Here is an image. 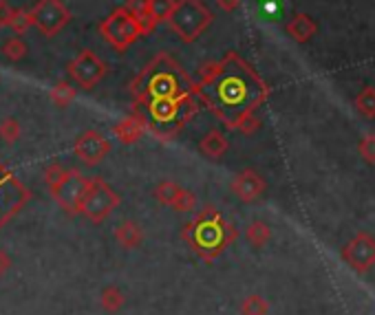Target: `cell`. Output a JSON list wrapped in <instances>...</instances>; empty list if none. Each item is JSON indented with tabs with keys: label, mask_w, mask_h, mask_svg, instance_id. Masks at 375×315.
<instances>
[{
	"label": "cell",
	"mask_w": 375,
	"mask_h": 315,
	"mask_svg": "<svg viewBox=\"0 0 375 315\" xmlns=\"http://www.w3.org/2000/svg\"><path fill=\"white\" fill-rule=\"evenodd\" d=\"M197 78L199 102L212 110L225 128L243 135H252L261 128V117L256 113L267 102L269 88L237 53L230 51L217 62H205Z\"/></svg>",
	"instance_id": "1"
},
{
	"label": "cell",
	"mask_w": 375,
	"mask_h": 315,
	"mask_svg": "<svg viewBox=\"0 0 375 315\" xmlns=\"http://www.w3.org/2000/svg\"><path fill=\"white\" fill-rule=\"evenodd\" d=\"M133 93V106L144 104L148 100H159V97H179L185 93H197L199 86L185 76V71L173 62L170 56L161 53L146 68L139 73L130 84Z\"/></svg>",
	"instance_id": "2"
},
{
	"label": "cell",
	"mask_w": 375,
	"mask_h": 315,
	"mask_svg": "<svg viewBox=\"0 0 375 315\" xmlns=\"http://www.w3.org/2000/svg\"><path fill=\"white\" fill-rule=\"evenodd\" d=\"M181 238L192 249V254H197L205 262H212L239 238V232L232 223L225 221L217 207L205 205L190 223L183 225Z\"/></svg>",
	"instance_id": "3"
},
{
	"label": "cell",
	"mask_w": 375,
	"mask_h": 315,
	"mask_svg": "<svg viewBox=\"0 0 375 315\" xmlns=\"http://www.w3.org/2000/svg\"><path fill=\"white\" fill-rule=\"evenodd\" d=\"M199 110V95L185 93L179 97H159L144 104L133 106V113L139 115L146 126L161 139H173L188 121Z\"/></svg>",
	"instance_id": "4"
},
{
	"label": "cell",
	"mask_w": 375,
	"mask_h": 315,
	"mask_svg": "<svg viewBox=\"0 0 375 315\" xmlns=\"http://www.w3.org/2000/svg\"><path fill=\"white\" fill-rule=\"evenodd\" d=\"M168 24L179 40L190 44L212 24V14L201 0H177Z\"/></svg>",
	"instance_id": "5"
},
{
	"label": "cell",
	"mask_w": 375,
	"mask_h": 315,
	"mask_svg": "<svg viewBox=\"0 0 375 315\" xmlns=\"http://www.w3.org/2000/svg\"><path fill=\"white\" fill-rule=\"evenodd\" d=\"M100 33L115 51H126L130 44H135L139 38L146 36L142 22H139L126 7H117L100 24Z\"/></svg>",
	"instance_id": "6"
},
{
	"label": "cell",
	"mask_w": 375,
	"mask_h": 315,
	"mask_svg": "<svg viewBox=\"0 0 375 315\" xmlns=\"http://www.w3.org/2000/svg\"><path fill=\"white\" fill-rule=\"evenodd\" d=\"M120 201H122L120 194H117L104 179L93 177L88 179V187H86V194L80 205V214L86 216L91 223L100 225L117 210Z\"/></svg>",
	"instance_id": "7"
},
{
	"label": "cell",
	"mask_w": 375,
	"mask_h": 315,
	"mask_svg": "<svg viewBox=\"0 0 375 315\" xmlns=\"http://www.w3.org/2000/svg\"><path fill=\"white\" fill-rule=\"evenodd\" d=\"M86 187H88V177H84L80 170H66L64 177L49 190H51V197L56 199V203L68 216H76L80 214V205L86 194Z\"/></svg>",
	"instance_id": "8"
},
{
	"label": "cell",
	"mask_w": 375,
	"mask_h": 315,
	"mask_svg": "<svg viewBox=\"0 0 375 315\" xmlns=\"http://www.w3.org/2000/svg\"><path fill=\"white\" fill-rule=\"evenodd\" d=\"M31 16L38 31L46 38H53L71 22V11L66 9L62 0H38Z\"/></svg>",
	"instance_id": "9"
},
{
	"label": "cell",
	"mask_w": 375,
	"mask_h": 315,
	"mask_svg": "<svg viewBox=\"0 0 375 315\" xmlns=\"http://www.w3.org/2000/svg\"><path fill=\"white\" fill-rule=\"evenodd\" d=\"M106 64L102 58H98L93 51H88V48H84V51H80L71 62H68V76H71V80L80 86V88H96L104 76H106Z\"/></svg>",
	"instance_id": "10"
},
{
	"label": "cell",
	"mask_w": 375,
	"mask_h": 315,
	"mask_svg": "<svg viewBox=\"0 0 375 315\" xmlns=\"http://www.w3.org/2000/svg\"><path fill=\"white\" fill-rule=\"evenodd\" d=\"M342 260L356 274H366L375 267V236L369 232H358L342 247Z\"/></svg>",
	"instance_id": "11"
},
{
	"label": "cell",
	"mask_w": 375,
	"mask_h": 315,
	"mask_svg": "<svg viewBox=\"0 0 375 315\" xmlns=\"http://www.w3.org/2000/svg\"><path fill=\"white\" fill-rule=\"evenodd\" d=\"M27 199H29V192L14 179L11 172H7V167L3 163H0V225L25 205Z\"/></svg>",
	"instance_id": "12"
},
{
	"label": "cell",
	"mask_w": 375,
	"mask_h": 315,
	"mask_svg": "<svg viewBox=\"0 0 375 315\" xmlns=\"http://www.w3.org/2000/svg\"><path fill=\"white\" fill-rule=\"evenodd\" d=\"M73 153L88 167L100 165L111 153V141L100 130H84L73 143Z\"/></svg>",
	"instance_id": "13"
},
{
	"label": "cell",
	"mask_w": 375,
	"mask_h": 315,
	"mask_svg": "<svg viewBox=\"0 0 375 315\" xmlns=\"http://www.w3.org/2000/svg\"><path fill=\"white\" fill-rule=\"evenodd\" d=\"M232 194L243 203H256L259 199H263V194L267 192V183L265 179L256 172V170H241V172L232 179L230 183Z\"/></svg>",
	"instance_id": "14"
},
{
	"label": "cell",
	"mask_w": 375,
	"mask_h": 315,
	"mask_svg": "<svg viewBox=\"0 0 375 315\" xmlns=\"http://www.w3.org/2000/svg\"><path fill=\"white\" fill-rule=\"evenodd\" d=\"M146 128H148L146 121L133 113L130 117H124L122 121H117V124L113 126V135L117 137V141H122L124 145H133L144 137Z\"/></svg>",
	"instance_id": "15"
},
{
	"label": "cell",
	"mask_w": 375,
	"mask_h": 315,
	"mask_svg": "<svg viewBox=\"0 0 375 315\" xmlns=\"http://www.w3.org/2000/svg\"><path fill=\"white\" fill-rule=\"evenodd\" d=\"M227 148H230L227 137L221 130H217V128L207 130L201 137V141H199V153L203 157H207V159H212V161H219L227 153Z\"/></svg>",
	"instance_id": "16"
},
{
	"label": "cell",
	"mask_w": 375,
	"mask_h": 315,
	"mask_svg": "<svg viewBox=\"0 0 375 315\" xmlns=\"http://www.w3.org/2000/svg\"><path fill=\"white\" fill-rule=\"evenodd\" d=\"M316 22L309 14H296L289 22H287V33L292 36L294 42L298 44H304L309 42L316 33Z\"/></svg>",
	"instance_id": "17"
},
{
	"label": "cell",
	"mask_w": 375,
	"mask_h": 315,
	"mask_svg": "<svg viewBox=\"0 0 375 315\" xmlns=\"http://www.w3.org/2000/svg\"><path fill=\"white\" fill-rule=\"evenodd\" d=\"M115 240L124 249H137L144 242V229L135 221H124L115 229Z\"/></svg>",
	"instance_id": "18"
},
{
	"label": "cell",
	"mask_w": 375,
	"mask_h": 315,
	"mask_svg": "<svg viewBox=\"0 0 375 315\" xmlns=\"http://www.w3.org/2000/svg\"><path fill=\"white\" fill-rule=\"evenodd\" d=\"M126 304V296H124V291L120 286H115V284H108L102 289V294H100V306L106 311V313H117V311H122Z\"/></svg>",
	"instance_id": "19"
},
{
	"label": "cell",
	"mask_w": 375,
	"mask_h": 315,
	"mask_svg": "<svg viewBox=\"0 0 375 315\" xmlns=\"http://www.w3.org/2000/svg\"><path fill=\"white\" fill-rule=\"evenodd\" d=\"M272 238V227L265 221H252L245 227V240L250 242L252 247L261 249L263 245H267Z\"/></svg>",
	"instance_id": "20"
},
{
	"label": "cell",
	"mask_w": 375,
	"mask_h": 315,
	"mask_svg": "<svg viewBox=\"0 0 375 315\" xmlns=\"http://www.w3.org/2000/svg\"><path fill=\"white\" fill-rule=\"evenodd\" d=\"M181 192H183V187L179 185V183H175V181H161V183H157V187H155V199L161 203V205H166V207H170L173 210V205L177 203V199L181 197Z\"/></svg>",
	"instance_id": "21"
},
{
	"label": "cell",
	"mask_w": 375,
	"mask_h": 315,
	"mask_svg": "<svg viewBox=\"0 0 375 315\" xmlns=\"http://www.w3.org/2000/svg\"><path fill=\"white\" fill-rule=\"evenodd\" d=\"M148 5H150V0H128L126 3V9L142 22V27H144V33H150L157 24L153 22V18L148 16Z\"/></svg>",
	"instance_id": "22"
},
{
	"label": "cell",
	"mask_w": 375,
	"mask_h": 315,
	"mask_svg": "<svg viewBox=\"0 0 375 315\" xmlns=\"http://www.w3.org/2000/svg\"><path fill=\"white\" fill-rule=\"evenodd\" d=\"M76 95H78V91L73 88V84H68V82H58V84L51 88V93H49L51 102H53L58 108L71 106V102L76 100Z\"/></svg>",
	"instance_id": "23"
},
{
	"label": "cell",
	"mask_w": 375,
	"mask_h": 315,
	"mask_svg": "<svg viewBox=\"0 0 375 315\" xmlns=\"http://www.w3.org/2000/svg\"><path fill=\"white\" fill-rule=\"evenodd\" d=\"M356 110L364 119H375V88L373 86H364L356 95Z\"/></svg>",
	"instance_id": "24"
},
{
	"label": "cell",
	"mask_w": 375,
	"mask_h": 315,
	"mask_svg": "<svg viewBox=\"0 0 375 315\" xmlns=\"http://www.w3.org/2000/svg\"><path fill=\"white\" fill-rule=\"evenodd\" d=\"M239 311H241V315H267L269 313V302L259 294H250L241 302Z\"/></svg>",
	"instance_id": "25"
},
{
	"label": "cell",
	"mask_w": 375,
	"mask_h": 315,
	"mask_svg": "<svg viewBox=\"0 0 375 315\" xmlns=\"http://www.w3.org/2000/svg\"><path fill=\"white\" fill-rule=\"evenodd\" d=\"M175 3H177V0H150L148 16L153 18L155 24H159V22H163V20L168 22L170 14H173V9H175Z\"/></svg>",
	"instance_id": "26"
},
{
	"label": "cell",
	"mask_w": 375,
	"mask_h": 315,
	"mask_svg": "<svg viewBox=\"0 0 375 315\" xmlns=\"http://www.w3.org/2000/svg\"><path fill=\"white\" fill-rule=\"evenodd\" d=\"M9 27L20 36V33H27L31 27H36L34 24V16H31V11H27V9H16L14 11V18H11V24Z\"/></svg>",
	"instance_id": "27"
},
{
	"label": "cell",
	"mask_w": 375,
	"mask_h": 315,
	"mask_svg": "<svg viewBox=\"0 0 375 315\" xmlns=\"http://www.w3.org/2000/svg\"><path fill=\"white\" fill-rule=\"evenodd\" d=\"M3 53H5L7 60L18 62V60H22V58L27 56V44L22 42L20 38H9V40L3 44Z\"/></svg>",
	"instance_id": "28"
},
{
	"label": "cell",
	"mask_w": 375,
	"mask_h": 315,
	"mask_svg": "<svg viewBox=\"0 0 375 315\" xmlns=\"http://www.w3.org/2000/svg\"><path fill=\"white\" fill-rule=\"evenodd\" d=\"M20 135H22V128H20L18 119L9 117V119L3 121V124H0V139H3L5 143H9V145L16 143L20 139Z\"/></svg>",
	"instance_id": "29"
},
{
	"label": "cell",
	"mask_w": 375,
	"mask_h": 315,
	"mask_svg": "<svg viewBox=\"0 0 375 315\" xmlns=\"http://www.w3.org/2000/svg\"><path fill=\"white\" fill-rule=\"evenodd\" d=\"M358 153L366 163L375 165V133H369L358 141Z\"/></svg>",
	"instance_id": "30"
},
{
	"label": "cell",
	"mask_w": 375,
	"mask_h": 315,
	"mask_svg": "<svg viewBox=\"0 0 375 315\" xmlns=\"http://www.w3.org/2000/svg\"><path fill=\"white\" fill-rule=\"evenodd\" d=\"M195 207H197V197H195V192H190V190H185V187H183L181 197L177 199V203L173 205V210H175V212H192Z\"/></svg>",
	"instance_id": "31"
},
{
	"label": "cell",
	"mask_w": 375,
	"mask_h": 315,
	"mask_svg": "<svg viewBox=\"0 0 375 315\" xmlns=\"http://www.w3.org/2000/svg\"><path fill=\"white\" fill-rule=\"evenodd\" d=\"M64 172H66V167H62L60 163H51L49 167L44 170V183H46V187L56 185L64 177Z\"/></svg>",
	"instance_id": "32"
},
{
	"label": "cell",
	"mask_w": 375,
	"mask_h": 315,
	"mask_svg": "<svg viewBox=\"0 0 375 315\" xmlns=\"http://www.w3.org/2000/svg\"><path fill=\"white\" fill-rule=\"evenodd\" d=\"M14 11H16V9L9 7L7 0H0V27H9L11 18H14Z\"/></svg>",
	"instance_id": "33"
},
{
	"label": "cell",
	"mask_w": 375,
	"mask_h": 315,
	"mask_svg": "<svg viewBox=\"0 0 375 315\" xmlns=\"http://www.w3.org/2000/svg\"><path fill=\"white\" fill-rule=\"evenodd\" d=\"M217 5H219L221 11L232 14V11H237L241 7V0H217Z\"/></svg>",
	"instance_id": "34"
},
{
	"label": "cell",
	"mask_w": 375,
	"mask_h": 315,
	"mask_svg": "<svg viewBox=\"0 0 375 315\" xmlns=\"http://www.w3.org/2000/svg\"><path fill=\"white\" fill-rule=\"evenodd\" d=\"M9 269H11V256L5 249H0V276H5Z\"/></svg>",
	"instance_id": "35"
}]
</instances>
